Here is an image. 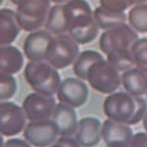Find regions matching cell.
Returning a JSON list of instances; mask_svg holds the SVG:
<instances>
[{
    "label": "cell",
    "mask_w": 147,
    "mask_h": 147,
    "mask_svg": "<svg viewBox=\"0 0 147 147\" xmlns=\"http://www.w3.org/2000/svg\"><path fill=\"white\" fill-rule=\"evenodd\" d=\"M138 39V33L125 24L104 31L99 38V48L119 73H124L135 67L133 46Z\"/></svg>",
    "instance_id": "cell-1"
},
{
    "label": "cell",
    "mask_w": 147,
    "mask_h": 147,
    "mask_svg": "<svg viewBox=\"0 0 147 147\" xmlns=\"http://www.w3.org/2000/svg\"><path fill=\"white\" fill-rule=\"evenodd\" d=\"M105 117L129 126L143 121L147 113V101L142 96H134L127 91H115L103 101Z\"/></svg>",
    "instance_id": "cell-2"
},
{
    "label": "cell",
    "mask_w": 147,
    "mask_h": 147,
    "mask_svg": "<svg viewBox=\"0 0 147 147\" xmlns=\"http://www.w3.org/2000/svg\"><path fill=\"white\" fill-rule=\"evenodd\" d=\"M64 11L69 21L67 33L75 41L85 45L96 39L99 27L86 0H69L64 3Z\"/></svg>",
    "instance_id": "cell-3"
},
{
    "label": "cell",
    "mask_w": 147,
    "mask_h": 147,
    "mask_svg": "<svg viewBox=\"0 0 147 147\" xmlns=\"http://www.w3.org/2000/svg\"><path fill=\"white\" fill-rule=\"evenodd\" d=\"M24 78L35 92L46 96L56 94L61 84L57 69L47 60L29 61L25 67Z\"/></svg>",
    "instance_id": "cell-4"
},
{
    "label": "cell",
    "mask_w": 147,
    "mask_h": 147,
    "mask_svg": "<svg viewBox=\"0 0 147 147\" xmlns=\"http://www.w3.org/2000/svg\"><path fill=\"white\" fill-rule=\"evenodd\" d=\"M86 81L101 94H111L122 84V75L107 59L102 58L89 69Z\"/></svg>",
    "instance_id": "cell-5"
},
{
    "label": "cell",
    "mask_w": 147,
    "mask_h": 147,
    "mask_svg": "<svg viewBox=\"0 0 147 147\" xmlns=\"http://www.w3.org/2000/svg\"><path fill=\"white\" fill-rule=\"evenodd\" d=\"M51 8V0H21L16 5V16L22 30L34 32L45 25Z\"/></svg>",
    "instance_id": "cell-6"
},
{
    "label": "cell",
    "mask_w": 147,
    "mask_h": 147,
    "mask_svg": "<svg viewBox=\"0 0 147 147\" xmlns=\"http://www.w3.org/2000/svg\"><path fill=\"white\" fill-rule=\"evenodd\" d=\"M79 45L69 34L56 35L50 44L46 60L55 69H65L74 64L80 54Z\"/></svg>",
    "instance_id": "cell-7"
},
{
    "label": "cell",
    "mask_w": 147,
    "mask_h": 147,
    "mask_svg": "<svg viewBox=\"0 0 147 147\" xmlns=\"http://www.w3.org/2000/svg\"><path fill=\"white\" fill-rule=\"evenodd\" d=\"M27 115L23 106L11 101L0 103V131L4 137H13L24 131L27 126Z\"/></svg>",
    "instance_id": "cell-8"
},
{
    "label": "cell",
    "mask_w": 147,
    "mask_h": 147,
    "mask_svg": "<svg viewBox=\"0 0 147 147\" xmlns=\"http://www.w3.org/2000/svg\"><path fill=\"white\" fill-rule=\"evenodd\" d=\"M59 136L57 127L51 119L29 122L24 130V138L35 147H49Z\"/></svg>",
    "instance_id": "cell-9"
},
{
    "label": "cell",
    "mask_w": 147,
    "mask_h": 147,
    "mask_svg": "<svg viewBox=\"0 0 147 147\" xmlns=\"http://www.w3.org/2000/svg\"><path fill=\"white\" fill-rule=\"evenodd\" d=\"M56 95L59 102L78 108L87 102L89 88L82 79L67 78L61 81Z\"/></svg>",
    "instance_id": "cell-10"
},
{
    "label": "cell",
    "mask_w": 147,
    "mask_h": 147,
    "mask_svg": "<svg viewBox=\"0 0 147 147\" xmlns=\"http://www.w3.org/2000/svg\"><path fill=\"white\" fill-rule=\"evenodd\" d=\"M22 106L29 122L43 121L51 119L56 106V101L53 96H46L33 92L26 96Z\"/></svg>",
    "instance_id": "cell-11"
},
{
    "label": "cell",
    "mask_w": 147,
    "mask_h": 147,
    "mask_svg": "<svg viewBox=\"0 0 147 147\" xmlns=\"http://www.w3.org/2000/svg\"><path fill=\"white\" fill-rule=\"evenodd\" d=\"M52 33L47 30H37L26 37L23 44L24 53L30 61L46 60L49 47L52 42Z\"/></svg>",
    "instance_id": "cell-12"
},
{
    "label": "cell",
    "mask_w": 147,
    "mask_h": 147,
    "mask_svg": "<svg viewBox=\"0 0 147 147\" xmlns=\"http://www.w3.org/2000/svg\"><path fill=\"white\" fill-rule=\"evenodd\" d=\"M102 140L105 145L113 147H130L134 137L133 130L129 125L106 119L102 123Z\"/></svg>",
    "instance_id": "cell-13"
},
{
    "label": "cell",
    "mask_w": 147,
    "mask_h": 147,
    "mask_svg": "<svg viewBox=\"0 0 147 147\" xmlns=\"http://www.w3.org/2000/svg\"><path fill=\"white\" fill-rule=\"evenodd\" d=\"M102 123L97 117H86L79 121L75 139L81 147H94L100 143Z\"/></svg>",
    "instance_id": "cell-14"
},
{
    "label": "cell",
    "mask_w": 147,
    "mask_h": 147,
    "mask_svg": "<svg viewBox=\"0 0 147 147\" xmlns=\"http://www.w3.org/2000/svg\"><path fill=\"white\" fill-rule=\"evenodd\" d=\"M60 136H73L78 129L79 121L75 108L64 103L56 104L51 117Z\"/></svg>",
    "instance_id": "cell-15"
},
{
    "label": "cell",
    "mask_w": 147,
    "mask_h": 147,
    "mask_svg": "<svg viewBox=\"0 0 147 147\" xmlns=\"http://www.w3.org/2000/svg\"><path fill=\"white\" fill-rule=\"evenodd\" d=\"M22 27L18 23L16 11L10 8L0 10V45H11L18 37Z\"/></svg>",
    "instance_id": "cell-16"
},
{
    "label": "cell",
    "mask_w": 147,
    "mask_h": 147,
    "mask_svg": "<svg viewBox=\"0 0 147 147\" xmlns=\"http://www.w3.org/2000/svg\"><path fill=\"white\" fill-rule=\"evenodd\" d=\"M124 89L134 96H143L147 93V74L134 67L122 73Z\"/></svg>",
    "instance_id": "cell-17"
},
{
    "label": "cell",
    "mask_w": 147,
    "mask_h": 147,
    "mask_svg": "<svg viewBox=\"0 0 147 147\" xmlns=\"http://www.w3.org/2000/svg\"><path fill=\"white\" fill-rule=\"evenodd\" d=\"M24 67L22 51L12 45L1 46L0 48V74L14 75Z\"/></svg>",
    "instance_id": "cell-18"
},
{
    "label": "cell",
    "mask_w": 147,
    "mask_h": 147,
    "mask_svg": "<svg viewBox=\"0 0 147 147\" xmlns=\"http://www.w3.org/2000/svg\"><path fill=\"white\" fill-rule=\"evenodd\" d=\"M44 26L46 30L54 35L67 33L69 21L64 11V4H54L51 6Z\"/></svg>",
    "instance_id": "cell-19"
},
{
    "label": "cell",
    "mask_w": 147,
    "mask_h": 147,
    "mask_svg": "<svg viewBox=\"0 0 147 147\" xmlns=\"http://www.w3.org/2000/svg\"><path fill=\"white\" fill-rule=\"evenodd\" d=\"M94 18L98 25L99 29L109 30L115 27L125 25L128 21V16L125 12L113 11L102 6H98L93 11Z\"/></svg>",
    "instance_id": "cell-20"
},
{
    "label": "cell",
    "mask_w": 147,
    "mask_h": 147,
    "mask_svg": "<svg viewBox=\"0 0 147 147\" xmlns=\"http://www.w3.org/2000/svg\"><path fill=\"white\" fill-rule=\"evenodd\" d=\"M104 58L101 53L95 50H84L80 52L77 59L73 64V71L76 75L77 78L86 81L87 73L90 67L96 61Z\"/></svg>",
    "instance_id": "cell-21"
},
{
    "label": "cell",
    "mask_w": 147,
    "mask_h": 147,
    "mask_svg": "<svg viewBox=\"0 0 147 147\" xmlns=\"http://www.w3.org/2000/svg\"><path fill=\"white\" fill-rule=\"evenodd\" d=\"M128 23L137 33H147V3L134 5L130 9Z\"/></svg>",
    "instance_id": "cell-22"
},
{
    "label": "cell",
    "mask_w": 147,
    "mask_h": 147,
    "mask_svg": "<svg viewBox=\"0 0 147 147\" xmlns=\"http://www.w3.org/2000/svg\"><path fill=\"white\" fill-rule=\"evenodd\" d=\"M18 90V83L14 77L9 74H0V100L8 101Z\"/></svg>",
    "instance_id": "cell-23"
},
{
    "label": "cell",
    "mask_w": 147,
    "mask_h": 147,
    "mask_svg": "<svg viewBox=\"0 0 147 147\" xmlns=\"http://www.w3.org/2000/svg\"><path fill=\"white\" fill-rule=\"evenodd\" d=\"M135 67L147 74V38H140L133 46Z\"/></svg>",
    "instance_id": "cell-24"
},
{
    "label": "cell",
    "mask_w": 147,
    "mask_h": 147,
    "mask_svg": "<svg viewBox=\"0 0 147 147\" xmlns=\"http://www.w3.org/2000/svg\"><path fill=\"white\" fill-rule=\"evenodd\" d=\"M100 6L117 12H125L128 8L134 6L133 0H99Z\"/></svg>",
    "instance_id": "cell-25"
},
{
    "label": "cell",
    "mask_w": 147,
    "mask_h": 147,
    "mask_svg": "<svg viewBox=\"0 0 147 147\" xmlns=\"http://www.w3.org/2000/svg\"><path fill=\"white\" fill-rule=\"evenodd\" d=\"M49 147H81V145L71 136H59L57 140Z\"/></svg>",
    "instance_id": "cell-26"
},
{
    "label": "cell",
    "mask_w": 147,
    "mask_h": 147,
    "mask_svg": "<svg viewBox=\"0 0 147 147\" xmlns=\"http://www.w3.org/2000/svg\"><path fill=\"white\" fill-rule=\"evenodd\" d=\"M130 147H147V132L134 134Z\"/></svg>",
    "instance_id": "cell-27"
},
{
    "label": "cell",
    "mask_w": 147,
    "mask_h": 147,
    "mask_svg": "<svg viewBox=\"0 0 147 147\" xmlns=\"http://www.w3.org/2000/svg\"><path fill=\"white\" fill-rule=\"evenodd\" d=\"M2 147H31V144L26 139L12 138L2 142Z\"/></svg>",
    "instance_id": "cell-28"
},
{
    "label": "cell",
    "mask_w": 147,
    "mask_h": 147,
    "mask_svg": "<svg viewBox=\"0 0 147 147\" xmlns=\"http://www.w3.org/2000/svg\"><path fill=\"white\" fill-rule=\"evenodd\" d=\"M142 124H143V128H144V130L147 132V113H146V115H145L144 119H143Z\"/></svg>",
    "instance_id": "cell-29"
},
{
    "label": "cell",
    "mask_w": 147,
    "mask_h": 147,
    "mask_svg": "<svg viewBox=\"0 0 147 147\" xmlns=\"http://www.w3.org/2000/svg\"><path fill=\"white\" fill-rule=\"evenodd\" d=\"M69 0H51V2L55 3V4H62V3L67 2Z\"/></svg>",
    "instance_id": "cell-30"
},
{
    "label": "cell",
    "mask_w": 147,
    "mask_h": 147,
    "mask_svg": "<svg viewBox=\"0 0 147 147\" xmlns=\"http://www.w3.org/2000/svg\"><path fill=\"white\" fill-rule=\"evenodd\" d=\"M134 1V5H137V4H142V3H146L147 0H133Z\"/></svg>",
    "instance_id": "cell-31"
},
{
    "label": "cell",
    "mask_w": 147,
    "mask_h": 147,
    "mask_svg": "<svg viewBox=\"0 0 147 147\" xmlns=\"http://www.w3.org/2000/svg\"><path fill=\"white\" fill-rule=\"evenodd\" d=\"M10 1H11V2L13 3V4L18 5V2H20V1H21V0H10Z\"/></svg>",
    "instance_id": "cell-32"
},
{
    "label": "cell",
    "mask_w": 147,
    "mask_h": 147,
    "mask_svg": "<svg viewBox=\"0 0 147 147\" xmlns=\"http://www.w3.org/2000/svg\"><path fill=\"white\" fill-rule=\"evenodd\" d=\"M105 147H113V146H108V145H106V146Z\"/></svg>",
    "instance_id": "cell-33"
},
{
    "label": "cell",
    "mask_w": 147,
    "mask_h": 147,
    "mask_svg": "<svg viewBox=\"0 0 147 147\" xmlns=\"http://www.w3.org/2000/svg\"><path fill=\"white\" fill-rule=\"evenodd\" d=\"M146 99H147V93H146Z\"/></svg>",
    "instance_id": "cell-34"
}]
</instances>
